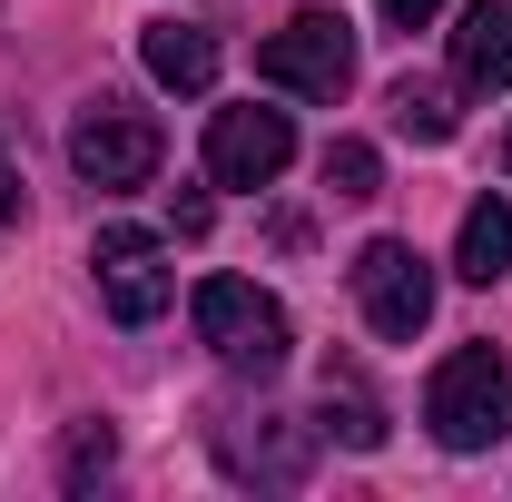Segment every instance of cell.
Here are the masks:
<instances>
[{
	"label": "cell",
	"mask_w": 512,
	"mask_h": 502,
	"mask_svg": "<svg viewBox=\"0 0 512 502\" xmlns=\"http://www.w3.org/2000/svg\"><path fill=\"white\" fill-rule=\"evenodd\" d=\"M138 60H148L158 89H178V99L217 89V40H207L197 20H148V30H138Z\"/></svg>",
	"instance_id": "9"
},
{
	"label": "cell",
	"mask_w": 512,
	"mask_h": 502,
	"mask_svg": "<svg viewBox=\"0 0 512 502\" xmlns=\"http://www.w3.org/2000/svg\"><path fill=\"white\" fill-rule=\"evenodd\" d=\"M89 266H99V296H109L119 325H158L168 296H178V266H168V247H158L148 227H99Z\"/></svg>",
	"instance_id": "5"
},
{
	"label": "cell",
	"mask_w": 512,
	"mask_h": 502,
	"mask_svg": "<svg viewBox=\"0 0 512 502\" xmlns=\"http://www.w3.org/2000/svg\"><path fill=\"white\" fill-rule=\"evenodd\" d=\"M256 79L286 89V99H345L355 89V30L335 10H296L266 50H256Z\"/></svg>",
	"instance_id": "3"
},
{
	"label": "cell",
	"mask_w": 512,
	"mask_h": 502,
	"mask_svg": "<svg viewBox=\"0 0 512 502\" xmlns=\"http://www.w3.org/2000/svg\"><path fill=\"white\" fill-rule=\"evenodd\" d=\"M424 424H434L444 453H493L512 434V365L493 345H453L424 384Z\"/></svg>",
	"instance_id": "1"
},
{
	"label": "cell",
	"mask_w": 512,
	"mask_h": 502,
	"mask_svg": "<svg viewBox=\"0 0 512 502\" xmlns=\"http://www.w3.org/2000/svg\"><path fill=\"white\" fill-rule=\"evenodd\" d=\"M325 434H345L355 453H375V443H384V414L365 404V394H355V384H345V394L325 384Z\"/></svg>",
	"instance_id": "13"
},
{
	"label": "cell",
	"mask_w": 512,
	"mask_h": 502,
	"mask_svg": "<svg viewBox=\"0 0 512 502\" xmlns=\"http://www.w3.org/2000/svg\"><path fill=\"white\" fill-rule=\"evenodd\" d=\"M384 109H394L404 138H424V148H444V138H453V89H444V79H394Z\"/></svg>",
	"instance_id": "11"
},
{
	"label": "cell",
	"mask_w": 512,
	"mask_h": 502,
	"mask_svg": "<svg viewBox=\"0 0 512 502\" xmlns=\"http://www.w3.org/2000/svg\"><path fill=\"white\" fill-rule=\"evenodd\" d=\"M453 276L463 286H503L512 276V197H473L453 227Z\"/></svg>",
	"instance_id": "10"
},
{
	"label": "cell",
	"mask_w": 512,
	"mask_h": 502,
	"mask_svg": "<svg viewBox=\"0 0 512 502\" xmlns=\"http://www.w3.org/2000/svg\"><path fill=\"white\" fill-rule=\"evenodd\" d=\"M325 188H335V197H375L384 188V158L365 148V138H335V148H325Z\"/></svg>",
	"instance_id": "12"
},
{
	"label": "cell",
	"mask_w": 512,
	"mask_h": 502,
	"mask_svg": "<svg viewBox=\"0 0 512 502\" xmlns=\"http://www.w3.org/2000/svg\"><path fill=\"white\" fill-rule=\"evenodd\" d=\"M20 217V168H10V148H0V227Z\"/></svg>",
	"instance_id": "16"
},
{
	"label": "cell",
	"mask_w": 512,
	"mask_h": 502,
	"mask_svg": "<svg viewBox=\"0 0 512 502\" xmlns=\"http://www.w3.org/2000/svg\"><path fill=\"white\" fill-rule=\"evenodd\" d=\"M355 306H365V325H375L384 345H414L434 325V266L404 247V237H375V247L355 256Z\"/></svg>",
	"instance_id": "4"
},
{
	"label": "cell",
	"mask_w": 512,
	"mask_h": 502,
	"mask_svg": "<svg viewBox=\"0 0 512 502\" xmlns=\"http://www.w3.org/2000/svg\"><path fill=\"white\" fill-rule=\"evenodd\" d=\"M503 168H512V128H503Z\"/></svg>",
	"instance_id": "17"
},
{
	"label": "cell",
	"mask_w": 512,
	"mask_h": 502,
	"mask_svg": "<svg viewBox=\"0 0 512 502\" xmlns=\"http://www.w3.org/2000/svg\"><path fill=\"white\" fill-rule=\"evenodd\" d=\"M197 345H207L227 375L266 384V375H286V345H296V335H286V306H276L256 276H207V286H197Z\"/></svg>",
	"instance_id": "2"
},
{
	"label": "cell",
	"mask_w": 512,
	"mask_h": 502,
	"mask_svg": "<svg viewBox=\"0 0 512 502\" xmlns=\"http://www.w3.org/2000/svg\"><path fill=\"white\" fill-rule=\"evenodd\" d=\"M286 158H296V128H286V109H217L207 119V178L217 188H276L286 178Z\"/></svg>",
	"instance_id": "7"
},
{
	"label": "cell",
	"mask_w": 512,
	"mask_h": 502,
	"mask_svg": "<svg viewBox=\"0 0 512 502\" xmlns=\"http://www.w3.org/2000/svg\"><path fill=\"white\" fill-rule=\"evenodd\" d=\"M109 453H119V443H109V424H79V434H69V483H89Z\"/></svg>",
	"instance_id": "14"
},
{
	"label": "cell",
	"mask_w": 512,
	"mask_h": 502,
	"mask_svg": "<svg viewBox=\"0 0 512 502\" xmlns=\"http://www.w3.org/2000/svg\"><path fill=\"white\" fill-rule=\"evenodd\" d=\"M69 168L89 188H148L158 178V128L138 119V109H119V99H99V109L69 119Z\"/></svg>",
	"instance_id": "6"
},
{
	"label": "cell",
	"mask_w": 512,
	"mask_h": 502,
	"mask_svg": "<svg viewBox=\"0 0 512 502\" xmlns=\"http://www.w3.org/2000/svg\"><path fill=\"white\" fill-rule=\"evenodd\" d=\"M453 79L463 89H512V0H463V30H453Z\"/></svg>",
	"instance_id": "8"
},
{
	"label": "cell",
	"mask_w": 512,
	"mask_h": 502,
	"mask_svg": "<svg viewBox=\"0 0 512 502\" xmlns=\"http://www.w3.org/2000/svg\"><path fill=\"white\" fill-rule=\"evenodd\" d=\"M434 10H444V0H384V30H424Z\"/></svg>",
	"instance_id": "15"
}]
</instances>
